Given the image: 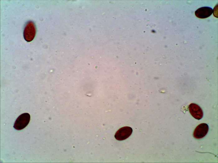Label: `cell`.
<instances>
[{"label":"cell","instance_id":"cell-1","mask_svg":"<svg viewBox=\"0 0 218 163\" xmlns=\"http://www.w3.org/2000/svg\"><path fill=\"white\" fill-rule=\"evenodd\" d=\"M36 29L34 23L31 21H28L25 25L23 36L24 39L28 42L32 41L36 34Z\"/></svg>","mask_w":218,"mask_h":163},{"label":"cell","instance_id":"cell-2","mask_svg":"<svg viewBox=\"0 0 218 163\" xmlns=\"http://www.w3.org/2000/svg\"><path fill=\"white\" fill-rule=\"evenodd\" d=\"M30 119V115L27 113L21 114L16 119L14 127L16 129L20 130L24 128L28 125Z\"/></svg>","mask_w":218,"mask_h":163},{"label":"cell","instance_id":"cell-3","mask_svg":"<svg viewBox=\"0 0 218 163\" xmlns=\"http://www.w3.org/2000/svg\"><path fill=\"white\" fill-rule=\"evenodd\" d=\"M132 132L131 128L126 126L120 129L116 133L115 137L118 140H123L128 138Z\"/></svg>","mask_w":218,"mask_h":163},{"label":"cell","instance_id":"cell-4","mask_svg":"<svg viewBox=\"0 0 218 163\" xmlns=\"http://www.w3.org/2000/svg\"><path fill=\"white\" fill-rule=\"evenodd\" d=\"M208 129V126L207 124H201L198 125L194 130L193 136L197 139L203 138L206 134Z\"/></svg>","mask_w":218,"mask_h":163},{"label":"cell","instance_id":"cell-5","mask_svg":"<svg viewBox=\"0 0 218 163\" xmlns=\"http://www.w3.org/2000/svg\"><path fill=\"white\" fill-rule=\"evenodd\" d=\"M189 110L191 115L195 119L200 120L202 118V111L197 104L193 103L190 104L189 106Z\"/></svg>","mask_w":218,"mask_h":163},{"label":"cell","instance_id":"cell-6","mask_svg":"<svg viewBox=\"0 0 218 163\" xmlns=\"http://www.w3.org/2000/svg\"><path fill=\"white\" fill-rule=\"evenodd\" d=\"M213 9L209 7H203L195 11L196 16L199 18L203 19L209 17L213 13Z\"/></svg>","mask_w":218,"mask_h":163}]
</instances>
